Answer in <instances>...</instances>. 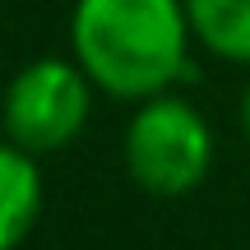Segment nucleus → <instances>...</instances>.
Wrapping results in <instances>:
<instances>
[{
  "label": "nucleus",
  "instance_id": "39448f33",
  "mask_svg": "<svg viewBox=\"0 0 250 250\" xmlns=\"http://www.w3.org/2000/svg\"><path fill=\"white\" fill-rule=\"evenodd\" d=\"M186 14L208 56L250 70V0H186Z\"/></svg>",
  "mask_w": 250,
  "mask_h": 250
},
{
  "label": "nucleus",
  "instance_id": "f03ea898",
  "mask_svg": "<svg viewBox=\"0 0 250 250\" xmlns=\"http://www.w3.org/2000/svg\"><path fill=\"white\" fill-rule=\"evenodd\" d=\"M121 158L130 181L153 199H181L204 186L213 167V130L208 116L186 102L181 93L134 102V116L125 125Z\"/></svg>",
  "mask_w": 250,
  "mask_h": 250
},
{
  "label": "nucleus",
  "instance_id": "7ed1b4c3",
  "mask_svg": "<svg viewBox=\"0 0 250 250\" xmlns=\"http://www.w3.org/2000/svg\"><path fill=\"white\" fill-rule=\"evenodd\" d=\"M93 93L98 88L74 56H37L9 79L0 125L28 153H61L83 134Z\"/></svg>",
  "mask_w": 250,
  "mask_h": 250
},
{
  "label": "nucleus",
  "instance_id": "f257e3e1",
  "mask_svg": "<svg viewBox=\"0 0 250 250\" xmlns=\"http://www.w3.org/2000/svg\"><path fill=\"white\" fill-rule=\"evenodd\" d=\"M186 0H74L70 56L93 88L116 102H144L190 79Z\"/></svg>",
  "mask_w": 250,
  "mask_h": 250
},
{
  "label": "nucleus",
  "instance_id": "20e7f679",
  "mask_svg": "<svg viewBox=\"0 0 250 250\" xmlns=\"http://www.w3.org/2000/svg\"><path fill=\"white\" fill-rule=\"evenodd\" d=\"M46 204V181L37 167V153L14 144L5 134L0 139V250H19L28 232L37 227Z\"/></svg>",
  "mask_w": 250,
  "mask_h": 250
},
{
  "label": "nucleus",
  "instance_id": "423d86ee",
  "mask_svg": "<svg viewBox=\"0 0 250 250\" xmlns=\"http://www.w3.org/2000/svg\"><path fill=\"white\" fill-rule=\"evenodd\" d=\"M236 116H241V134H246V144H250V79H246V88H241V107H236Z\"/></svg>",
  "mask_w": 250,
  "mask_h": 250
}]
</instances>
